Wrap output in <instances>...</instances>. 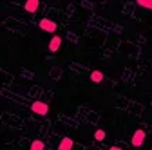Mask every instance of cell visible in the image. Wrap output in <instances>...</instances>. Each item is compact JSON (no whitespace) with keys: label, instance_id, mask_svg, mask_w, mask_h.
Returning <instances> with one entry per match:
<instances>
[{"label":"cell","instance_id":"6da1fadb","mask_svg":"<svg viewBox=\"0 0 152 150\" xmlns=\"http://www.w3.org/2000/svg\"><path fill=\"white\" fill-rule=\"evenodd\" d=\"M31 110L34 112V114H38V116H47L49 107H47V103H44V101H33V103H31Z\"/></svg>","mask_w":152,"mask_h":150},{"label":"cell","instance_id":"7a4b0ae2","mask_svg":"<svg viewBox=\"0 0 152 150\" xmlns=\"http://www.w3.org/2000/svg\"><path fill=\"white\" fill-rule=\"evenodd\" d=\"M145 139H147V134H145V130L138 128L136 132L132 134V139H130V143H132V146H141V145L145 143Z\"/></svg>","mask_w":152,"mask_h":150},{"label":"cell","instance_id":"3957f363","mask_svg":"<svg viewBox=\"0 0 152 150\" xmlns=\"http://www.w3.org/2000/svg\"><path fill=\"white\" fill-rule=\"evenodd\" d=\"M38 25H40V29L45 31V33H54L56 29H58V24L53 22V20H49V18H42Z\"/></svg>","mask_w":152,"mask_h":150},{"label":"cell","instance_id":"277c9868","mask_svg":"<svg viewBox=\"0 0 152 150\" xmlns=\"http://www.w3.org/2000/svg\"><path fill=\"white\" fill-rule=\"evenodd\" d=\"M60 45H62V36L54 34L53 38H51V42H49V51L51 52H56V51L60 49Z\"/></svg>","mask_w":152,"mask_h":150},{"label":"cell","instance_id":"5b68a950","mask_svg":"<svg viewBox=\"0 0 152 150\" xmlns=\"http://www.w3.org/2000/svg\"><path fill=\"white\" fill-rule=\"evenodd\" d=\"M38 6H40V2H38V0H26L24 9H26L27 13H36V11H38Z\"/></svg>","mask_w":152,"mask_h":150},{"label":"cell","instance_id":"8992f818","mask_svg":"<svg viewBox=\"0 0 152 150\" xmlns=\"http://www.w3.org/2000/svg\"><path fill=\"white\" fill-rule=\"evenodd\" d=\"M72 146H74V141L71 138H64L58 145V150H72Z\"/></svg>","mask_w":152,"mask_h":150},{"label":"cell","instance_id":"52a82bcc","mask_svg":"<svg viewBox=\"0 0 152 150\" xmlns=\"http://www.w3.org/2000/svg\"><path fill=\"white\" fill-rule=\"evenodd\" d=\"M103 78H105V76H103L102 71H92V72H91V82H92V83H102Z\"/></svg>","mask_w":152,"mask_h":150},{"label":"cell","instance_id":"ba28073f","mask_svg":"<svg viewBox=\"0 0 152 150\" xmlns=\"http://www.w3.org/2000/svg\"><path fill=\"white\" fill-rule=\"evenodd\" d=\"M44 148H45V143L40 141V139H36V141L31 143V148H29V150H44Z\"/></svg>","mask_w":152,"mask_h":150},{"label":"cell","instance_id":"9c48e42d","mask_svg":"<svg viewBox=\"0 0 152 150\" xmlns=\"http://www.w3.org/2000/svg\"><path fill=\"white\" fill-rule=\"evenodd\" d=\"M136 4L145 9H152V0H136Z\"/></svg>","mask_w":152,"mask_h":150},{"label":"cell","instance_id":"30bf717a","mask_svg":"<svg viewBox=\"0 0 152 150\" xmlns=\"http://www.w3.org/2000/svg\"><path fill=\"white\" fill-rule=\"evenodd\" d=\"M94 139H96V141H103L105 139V130H96V132H94Z\"/></svg>","mask_w":152,"mask_h":150},{"label":"cell","instance_id":"8fae6325","mask_svg":"<svg viewBox=\"0 0 152 150\" xmlns=\"http://www.w3.org/2000/svg\"><path fill=\"white\" fill-rule=\"evenodd\" d=\"M109 150H123V148H120V146H110Z\"/></svg>","mask_w":152,"mask_h":150}]
</instances>
